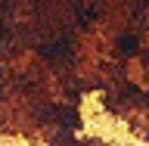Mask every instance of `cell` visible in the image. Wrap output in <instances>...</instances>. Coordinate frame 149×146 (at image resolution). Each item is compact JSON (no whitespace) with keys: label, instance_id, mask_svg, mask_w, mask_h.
Here are the masks:
<instances>
[{"label":"cell","instance_id":"3","mask_svg":"<svg viewBox=\"0 0 149 146\" xmlns=\"http://www.w3.org/2000/svg\"><path fill=\"white\" fill-rule=\"evenodd\" d=\"M118 53H124V56L137 53V41L134 37H118Z\"/></svg>","mask_w":149,"mask_h":146},{"label":"cell","instance_id":"1","mask_svg":"<svg viewBox=\"0 0 149 146\" xmlns=\"http://www.w3.org/2000/svg\"><path fill=\"white\" fill-rule=\"evenodd\" d=\"M56 115H59V121H62L65 128H78V124H81V118H78L74 109H56Z\"/></svg>","mask_w":149,"mask_h":146},{"label":"cell","instance_id":"2","mask_svg":"<svg viewBox=\"0 0 149 146\" xmlns=\"http://www.w3.org/2000/svg\"><path fill=\"white\" fill-rule=\"evenodd\" d=\"M44 56H50V59H56V56L65 53V41H56V44H44V50H40Z\"/></svg>","mask_w":149,"mask_h":146}]
</instances>
